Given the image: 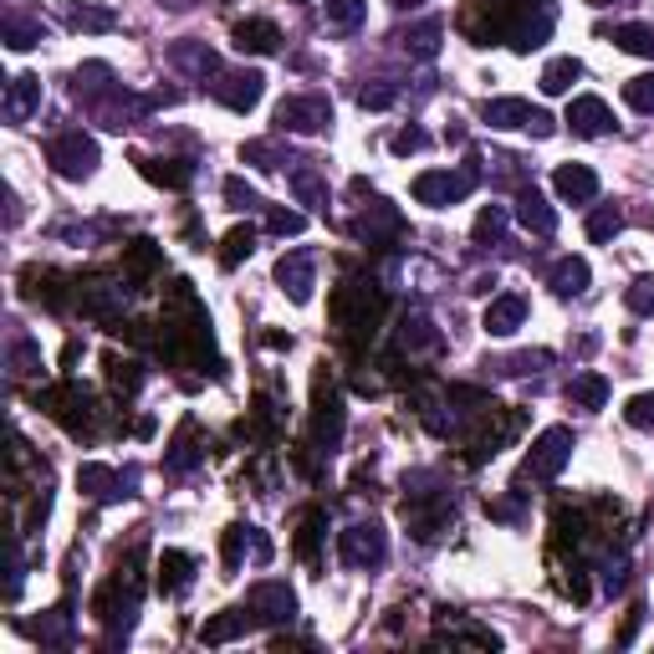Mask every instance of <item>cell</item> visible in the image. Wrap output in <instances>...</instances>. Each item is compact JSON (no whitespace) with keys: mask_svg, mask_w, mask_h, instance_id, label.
Segmentation results:
<instances>
[{"mask_svg":"<svg viewBox=\"0 0 654 654\" xmlns=\"http://www.w3.org/2000/svg\"><path fill=\"white\" fill-rule=\"evenodd\" d=\"M379 318H384V297H379V286H373V282L348 276V282L337 286L333 322H337V333L348 337L353 348H358V343H369V337L379 333Z\"/></svg>","mask_w":654,"mask_h":654,"instance_id":"1","label":"cell"},{"mask_svg":"<svg viewBox=\"0 0 654 654\" xmlns=\"http://www.w3.org/2000/svg\"><path fill=\"white\" fill-rule=\"evenodd\" d=\"M572 430L568 424H553V430H542L538 440H532V451H527V460H521V476H517V486H527V481H557L563 476V466L572 460Z\"/></svg>","mask_w":654,"mask_h":654,"instance_id":"2","label":"cell"},{"mask_svg":"<svg viewBox=\"0 0 654 654\" xmlns=\"http://www.w3.org/2000/svg\"><path fill=\"white\" fill-rule=\"evenodd\" d=\"M276 134H328L333 128V102L322 92H297V98H282L276 102Z\"/></svg>","mask_w":654,"mask_h":654,"instance_id":"3","label":"cell"},{"mask_svg":"<svg viewBox=\"0 0 654 654\" xmlns=\"http://www.w3.org/2000/svg\"><path fill=\"white\" fill-rule=\"evenodd\" d=\"M476 180H481V169H424L420 180H415V200L430 205V210H451V205H460L476 189Z\"/></svg>","mask_w":654,"mask_h":654,"instance_id":"4","label":"cell"},{"mask_svg":"<svg viewBox=\"0 0 654 654\" xmlns=\"http://www.w3.org/2000/svg\"><path fill=\"white\" fill-rule=\"evenodd\" d=\"M77 491H83L87 502L98 506H113V502H128V496H138V470H113L102 466V460H87L83 470H77Z\"/></svg>","mask_w":654,"mask_h":654,"instance_id":"5","label":"cell"},{"mask_svg":"<svg viewBox=\"0 0 654 654\" xmlns=\"http://www.w3.org/2000/svg\"><path fill=\"white\" fill-rule=\"evenodd\" d=\"M481 123H491V128H527L532 138H553L557 123L542 108H532L527 98H486L481 102Z\"/></svg>","mask_w":654,"mask_h":654,"instance_id":"6","label":"cell"},{"mask_svg":"<svg viewBox=\"0 0 654 654\" xmlns=\"http://www.w3.org/2000/svg\"><path fill=\"white\" fill-rule=\"evenodd\" d=\"M47 159L51 169L62 174V180H87L92 169H98V138L83 134V128H72V134H57L47 144Z\"/></svg>","mask_w":654,"mask_h":654,"instance_id":"7","label":"cell"},{"mask_svg":"<svg viewBox=\"0 0 654 654\" xmlns=\"http://www.w3.org/2000/svg\"><path fill=\"white\" fill-rule=\"evenodd\" d=\"M337 557L348 563V568H379L388 557V538L379 521H353L337 532Z\"/></svg>","mask_w":654,"mask_h":654,"instance_id":"8","label":"cell"},{"mask_svg":"<svg viewBox=\"0 0 654 654\" xmlns=\"http://www.w3.org/2000/svg\"><path fill=\"white\" fill-rule=\"evenodd\" d=\"M312 409H318V415H312V440H318V455H337L348 415H343V394H337L328 379H318V404H312Z\"/></svg>","mask_w":654,"mask_h":654,"instance_id":"9","label":"cell"},{"mask_svg":"<svg viewBox=\"0 0 654 654\" xmlns=\"http://www.w3.org/2000/svg\"><path fill=\"white\" fill-rule=\"evenodd\" d=\"M72 98L83 102L87 113H102L113 98H123V83H113L108 62H83V67L72 72Z\"/></svg>","mask_w":654,"mask_h":654,"instance_id":"10","label":"cell"},{"mask_svg":"<svg viewBox=\"0 0 654 654\" xmlns=\"http://www.w3.org/2000/svg\"><path fill=\"white\" fill-rule=\"evenodd\" d=\"M404 521H409V532H415L420 542H435L440 532L455 521V502L445 496V491H440L435 502H424V491H415V496L404 502Z\"/></svg>","mask_w":654,"mask_h":654,"instance_id":"11","label":"cell"},{"mask_svg":"<svg viewBox=\"0 0 654 654\" xmlns=\"http://www.w3.org/2000/svg\"><path fill=\"white\" fill-rule=\"evenodd\" d=\"M246 608H251L256 624H267V629H282V624L297 619V593L286 583H256L246 593Z\"/></svg>","mask_w":654,"mask_h":654,"instance_id":"12","label":"cell"},{"mask_svg":"<svg viewBox=\"0 0 654 654\" xmlns=\"http://www.w3.org/2000/svg\"><path fill=\"white\" fill-rule=\"evenodd\" d=\"M353 235H358L363 246H379V251H384V246H394V240L404 235V215L388 200H369L363 205V215L353 220Z\"/></svg>","mask_w":654,"mask_h":654,"instance_id":"13","label":"cell"},{"mask_svg":"<svg viewBox=\"0 0 654 654\" xmlns=\"http://www.w3.org/2000/svg\"><path fill=\"white\" fill-rule=\"evenodd\" d=\"M210 92H215L231 113H251L256 102H261V92H267V77L251 67H235V72H220L215 83H210Z\"/></svg>","mask_w":654,"mask_h":654,"instance_id":"14","label":"cell"},{"mask_svg":"<svg viewBox=\"0 0 654 654\" xmlns=\"http://www.w3.org/2000/svg\"><path fill=\"white\" fill-rule=\"evenodd\" d=\"M276 286H282L297 307H307L312 303V286H318V256L312 251H286L282 261H276Z\"/></svg>","mask_w":654,"mask_h":654,"instance_id":"15","label":"cell"},{"mask_svg":"<svg viewBox=\"0 0 654 654\" xmlns=\"http://www.w3.org/2000/svg\"><path fill=\"white\" fill-rule=\"evenodd\" d=\"M5 123L11 128H21V123H32L36 113H41V77H32V72H21V77H11L5 83Z\"/></svg>","mask_w":654,"mask_h":654,"instance_id":"16","label":"cell"},{"mask_svg":"<svg viewBox=\"0 0 654 654\" xmlns=\"http://www.w3.org/2000/svg\"><path fill=\"white\" fill-rule=\"evenodd\" d=\"M568 123L578 138H604V134H614V113H608V102L604 98H572L568 102Z\"/></svg>","mask_w":654,"mask_h":654,"instance_id":"17","label":"cell"},{"mask_svg":"<svg viewBox=\"0 0 654 654\" xmlns=\"http://www.w3.org/2000/svg\"><path fill=\"white\" fill-rule=\"evenodd\" d=\"M517 220H521V231H532V235H557V210L547 205V195H542L538 185H521L517 189Z\"/></svg>","mask_w":654,"mask_h":654,"instance_id":"18","label":"cell"},{"mask_svg":"<svg viewBox=\"0 0 654 654\" xmlns=\"http://www.w3.org/2000/svg\"><path fill=\"white\" fill-rule=\"evenodd\" d=\"M159 267H164V251H159L153 240H134V246H123V282L134 286V292H144V286L159 276Z\"/></svg>","mask_w":654,"mask_h":654,"instance_id":"19","label":"cell"},{"mask_svg":"<svg viewBox=\"0 0 654 654\" xmlns=\"http://www.w3.org/2000/svg\"><path fill=\"white\" fill-rule=\"evenodd\" d=\"M123 292H134V286H113L108 276H87V282H77V303H83L87 318H113L123 307Z\"/></svg>","mask_w":654,"mask_h":654,"instance_id":"20","label":"cell"},{"mask_svg":"<svg viewBox=\"0 0 654 654\" xmlns=\"http://www.w3.org/2000/svg\"><path fill=\"white\" fill-rule=\"evenodd\" d=\"M169 62H174L180 72H189V77H200V83H205V77H220V72H225L215 51L205 47V41H189V36L169 47Z\"/></svg>","mask_w":654,"mask_h":654,"instance_id":"21","label":"cell"},{"mask_svg":"<svg viewBox=\"0 0 654 654\" xmlns=\"http://www.w3.org/2000/svg\"><path fill=\"white\" fill-rule=\"evenodd\" d=\"M527 322V297H517V292H506V297H491L486 318H481V328H486L491 337H511Z\"/></svg>","mask_w":654,"mask_h":654,"instance_id":"22","label":"cell"},{"mask_svg":"<svg viewBox=\"0 0 654 654\" xmlns=\"http://www.w3.org/2000/svg\"><path fill=\"white\" fill-rule=\"evenodd\" d=\"M62 21L83 36H102V32H113L118 26V11H108V5H87V0H62Z\"/></svg>","mask_w":654,"mask_h":654,"instance_id":"23","label":"cell"},{"mask_svg":"<svg viewBox=\"0 0 654 654\" xmlns=\"http://www.w3.org/2000/svg\"><path fill=\"white\" fill-rule=\"evenodd\" d=\"M205 460V445H200V424L185 420L180 424V435L169 440V455H164V466L174 470V476H185V470H195Z\"/></svg>","mask_w":654,"mask_h":654,"instance_id":"24","label":"cell"},{"mask_svg":"<svg viewBox=\"0 0 654 654\" xmlns=\"http://www.w3.org/2000/svg\"><path fill=\"white\" fill-rule=\"evenodd\" d=\"M553 185H557V195H563L568 205H588L593 195H599V174H593L588 164H557Z\"/></svg>","mask_w":654,"mask_h":654,"instance_id":"25","label":"cell"},{"mask_svg":"<svg viewBox=\"0 0 654 654\" xmlns=\"http://www.w3.org/2000/svg\"><path fill=\"white\" fill-rule=\"evenodd\" d=\"M251 553L256 563H271V542H267V532H256V527H231L225 532V568H240V557Z\"/></svg>","mask_w":654,"mask_h":654,"instance_id":"26","label":"cell"},{"mask_svg":"<svg viewBox=\"0 0 654 654\" xmlns=\"http://www.w3.org/2000/svg\"><path fill=\"white\" fill-rule=\"evenodd\" d=\"M235 51H251V57H276L282 51V32L271 26V21H240L235 26Z\"/></svg>","mask_w":654,"mask_h":654,"instance_id":"27","label":"cell"},{"mask_svg":"<svg viewBox=\"0 0 654 654\" xmlns=\"http://www.w3.org/2000/svg\"><path fill=\"white\" fill-rule=\"evenodd\" d=\"M251 624H256L251 608H225V614H215V619L200 629V644H231V639H240Z\"/></svg>","mask_w":654,"mask_h":654,"instance_id":"28","label":"cell"},{"mask_svg":"<svg viewBox=\"0 0 654 654\" xmlns=\"http://www.w3.org/2000/svg\"><path fill=\"white\" fill-rule=\"evenodd\" d=\"M440 36H445V21L430 16V21H420V26H409L399 41H404V51H409V57H420V62H435V57H440Z\"/></svg>","mask_w":654,"mask_h":654,"instance_id":"29","label":"cell"},{"mask_svg":"<svg viewBox=\"0 0 654 654\" xmlns=\"http://www.w3.org/2000/svg\"><path fill=\"white\" fill-rule=\"evenodd\" d=\"M292 195H297L307 210H328V185L318 180L312 159H297V164H292Z\"/></svg>","mask_w":654,"mask_h":654,"instance_id":"30","label":"cell"},{"mask_svg":"<svg viewBox=\"0 0 654 654\" xmlns=\"http://www.w3.org/2000/svg\"><path fill=\"white\" fill-rule=\"evenodd\" d=\"M0 36H5V47L11 51H32L36 41H47V26L32 16H21V11H5V21H0Z\"/></svg>","mask_w":654,"mask_h":654,"instance_id":"31","label":"cell"},{"mask_svg":"<svg viewBox=\"0 0 654 654\" xmlns=\"http://www.w3.org/2000/svg\"><path fill=\"white\" fill-rule=\"evenodd\" d=\"M322 21H328V32L348 36L369 21V0H322Z\"/></svg>","mask_w":654,"mask_h":654,"instance_id":"32","label":"cell"},{"mask_svg":"<svg viewBox=\"0 0 654 654\" xmlns=\"http://www.w3.org/2000/svg\"><path fill=\"white\" fill-rule=\"evenodd\" d=\"M588 276H593V271H588L583 256H563V261L553 267V276H547V282H553L557 297H583V292H588Z\"/></svg>","mask_w":654,"mask_h":654,"instance_id":"33","label":"cell"},{"mask_svg":"<svg viewBox=\"0 0 654 654\" xmlns=\"http://www.w3.org/2000/svg\"><path fill=\"white\" fill-rule=\"evenodd\" d=\"M102 369H108V384H113V394H138V388H144V379H149V373H144V363H138V358H123V353H108V358H102Z\"/></svg>","mask_w":654,"mask_h":654,"instance_id":"34","label":"cell"},{"mask_svg":"<svg viewBox=\"0 0 654 654\" xmlns=\"http://www.w3.org/2000/svg\"><path fill=\"white\" fill-rule=\"evenodd\" d=\"M578 77H583V62H578V57H553V62L542 67V92H547V98H563V92H572Z\"/></svg>","mask_w":654,"mask_h":654,"instance_id":"35","label":"cell"},{"mask_svg":"<svg viewBox=\"0 0 654 654\" xmlns=\"http://www.w3.org/2000/svg\"><path fill=\"white\" fill-rule=\"evenodd\" d=\"M138 169L149 174L153 185H169V189H185L195 180V164H185V159H138Z\"/></svg>","mask_w":654,"mask_h":654,"instance_id":"36","label":"cell"},{"mask_svg":"<svg viewBox=\"0 0 654 654\" xmlns=\"http://www.w3.org/2000/svg\"><path fill=\"white\" fill-rule=\"evenodd\" d=\"M614 41H619V51H629V57H650L654 62V26L650 21H624V26H614Z\"/></svg>","mask_w":654,"mask_h":654,"instance_id":"37","label":"cell"},{"mask_svg":"<svg viewBox=\"0 0 654 654\" xmlns=\"http://www.w3.org/2000/svg\"><path fill=\"white\" fill-rule=\"evenodd\" d=\"M553 363V353L547 348H538V353H511V358H491L486 369H496L502 379H527V373H538V369H547Z\"/></svg>","mask_w":654,"mask_h":654,"instance_id":"38","label":"cell"},{"mask_svg":"<svg viewBox=\"0 0 654 654\" xmlns=\"http://www.w3.org/2000/svg\"><path fill=\"white\" fill-rule=\"evenodd\" d=\"M568 399L583 404V409H604V404H608V379H604V373H572Z\"/></svg>","mask_w":654,"mask_h":654,"instance_id":"39","label":"cell"},{"mask_svg":"<svg viewBox=\"0 0 654 654\" xmlns=\"http://www.w3.org/2000/svg\"><path fill=\"white\" fill-rule=\"evenodd\" d=\"M189 572H195V557L189 553H164L159 557V588H164V593H185Z\"/></svg>","mask_w":654,"mask_h":654,"instance_id":"40","label":"cell"},{"mask_svg":"<svg viewBox=\"0 0 654 654\" xmlns=\"http://www.w3.org/2000/svg\"><path fill=\"white\" fill-rule=\"evenodd\" d=\"M41 373V348L26 333L11 337V379H36Z\"/></svg>","mask_w":654,"mask_h":654,"instance_id":"41","label":"cell"},{"mask_svg":"<svg viewBox=\"0 0 654 654\" xmlns=\"http://www.w3.org/2000/svg\"><path fill=\"white\" fill-rule=\"evenodd\" d=\"M619 231H624V210H619V205H599V210L588 215V240H593V246H608Z\"/></svg>","mask_w":654,"mask_h":654,"instance_id":"42","label":"cell"},{"mask_svg":"<svg viewBox=\"0 0 654 654\" xmlns=\"http://www.w3.org/2000/svg\"><path fill=\"white\" fill-rule=\"evenodd\" d=\"M251 251H256V231H251V225H235V231L225 235V246H220V267L235 271Z\"/></svg>","mask_w":654,"mask_h":654,"instance_id":"43","label":"cell"},{"mask_svg":"<svg viewBox=\"0 0 654 654\" xmlns=\"http://www.w3.org/2000/svg\"><path fill=\"white\" fill-rule=\"evenodd\" d=\"M32 634L41 639V644H67L72 639V614L67 608H51V614H41V619L32 624Z\"/></svg>","mask_w":654,"mask_h":654,"instance_id":"44","label":"cell"},{"mask_svg":"<svg viewBox=\"0 0 654 654\" xmlns=\"http://www.w3.org/2000/svg\"><path fill=\"white\" fill-rule=\"evenodd\" d=\"M399 343H404V348H435V343H440V333H435V328H430V318H424V312H404Z\"/></svg>","mask_w":654,"mask_h":654,"instance_id":"45","label":"cell"},{"mask_svg":"<svg viewBox=\"0 0 654 654\" xmlns=\"http://www.w3.org/2000/svg\"><path fill=\"white\" fill-rule=\"evenodd\" d=\"M394 102H399V83H384V77H379V83L358 87V108H363V113H384Z\"/></svg>","mask_w":654,"mask_h":654,"instance_id":"46","label":"cell"},{"mask_svg":"<svg viewBox=\"0 0 654 654\" xmlns=\"http://www.w3.org/2000/svg\"><path fill=\"white\" fill-rule=\"evenodd\" d=\"M322 527H328V517H322V511H307V517H303V532H297V557H303V563H318Z\"/></svg>","mask_w":654,"mask_h":654,"instance_id":"47","label":"cell"},{"mask_svg":"<svg viewBox=\"0 0 654 654\" xmlns=\"http://www.w3.org/2000/svg\"><path fill=\"white\" fill-rule=\"evenodd\" d=\"M240 159H246V164H256V169H282V164H297L292 153H282L276 144H267V138H256V144H246V149H240Z\"/></svg>","mask_w":654,"mask_h":654,"instance_id":"48","label":"cell"},{"mask_svg":"<svg viewBox=\"0 0 654 654\" xmlns=\"http://www.w3.org/2000/svg\"><path fill=\"white\" fill-rule=\"evenodd\" d=\"M624 102L634 108V113H654V72H639L624 83Z\"/></svg>","mask_w":654,"mask_h":654,"instance_id":"49","label":"cell"},{"mask_svg":"<svg viewBox=\"0 0 654 654\" xmlns=\"http://www.w3.org/2000/svg\"><path fill=\"white\" fill-rule=\"evenodd\" d=\"M225 200H231V210H240V215H251V210H267V200H261V195H256V189L246 185L240 174H231V180H225Z\"/></svg>","mask_w":654,"mask_h":654,"instance_id":"50","label":"cell"},{"mask_svg":"<svg viewBox=\"0 0 654 654\" xmlns=\"http://www.w3.org/2000/svg\"><path fill=\"white\" fill-rule=\"evenodd\" d=\"M506 235V210L502 205H486L481 220H476V246H491V240H502Z\"/></svg>","mask_w":654,"mask_h":654,"instance_id":"51","label":"cell"},{"mask_svg":"<svg viewBox=\"0 0 654 654\" xmlns=\"http://www.w3.org/2000/svg\"><path fill=\"white\" fill-rule=\"evenodd\" d=\"M624 303L634 307L639 318H654V276H639V282L624 292Z\"/></svg>","mask_w":654,"mask_h":654,"instance_id":"52","label":"cell"},{"mask_svg":"<svg viewBox=\"0 0 654 654\" xmlns=\"http://www.w3.org/2000/svg\"><path fill=\"white\" fill-rule=\"evenodd\" d=\"M624 420L634 424V430H654V394H634V399L624 404Z\"/></svg>","mask_w":654,"mask_h":654,"instance_id":"53","label":"cell"},{"mask_svg":"<svg viewBox=\"0 0 654 654\" xmlns=\"http://www.w3.org/2000/svg\"><path fill=\"white\" fill-rule=\"evenodd\" d=\"M267 231H271V235H303V231H307V215H297V210H271V215H267Z\"/></svg>","mask_w":654,"mask_h":654,"instance_id":"54","label":"cell"},{"mask_svg":"<svg viewBox=\"0 0 654 654\" xmlns=\"http://www.w3.org/2000/svg\"><path fill=\"white\" fill-rule=\"evenodd\" d=\"M424 144H430V138H424L420 128H404V134H394V144H388V149H394V153H420Z\"/></svg>","mask_w":654,"mask_h":654,"instance_id":"55","label":"cell"},{"mask_svg":"<svg viewBox=\"0 0 654 654\" xmlns=\"http://www.w3.org/2000/svg\"><path fill=\"white\" fill-rule=\"evenodd\" d=\"M624 583H629V563H608V572H604V593H624Z\"/></svg>","mask_w":654,"mask_h":654,"instance_id":"56","label":"cell"},{"mask_svg":"<svg viewBox=\"0 0 654 654\" xmlns=\"http://www.w3.org/2000/svg\"><path fill=\"white\" fill-rule=\"evenodd\" d=\"M639 624H644V608H629V619H624V629H619V644H634Z\"/></svg>","mask_w":654,"mask_h":654,"instance_id":"57","label":"cell"},{"mask_svg":"<svg viewBox=\"0 0 654 654\" xmlns=\"http://www.w3.org/2000/svg\"><path fill=\"white\" fill-rule=\"evenodd\" d=\"M491 517H502V521H517V517H521V502H496V506H491Z\"/></svg>","mask_w":654,"mask_h":654,"instance_id":"58","label":"cell"},{"mask_svg":"<svg viewBox=\"0 0 654 654\" xmlns=\"http://www.w3.org/2000/svg\"><path fill=\"white\" fill-rule=\"evenodd\" d=\"M593 5H599V11H604V5H614V0H593Z\"/></svg>","mask_w":654,"mask_h":654,"instance_id":"59","label":"cell"}]
</instances>
